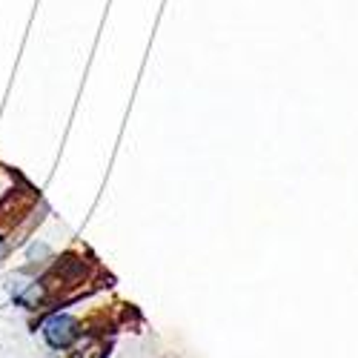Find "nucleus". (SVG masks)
<instances>
[{
	"mask_svg": "<svg viewBox=\"0 0 358 358\" xmlns=\"http://www.w3.org/2000/svg\"><path fill=\"white\" fill-rule=\"evenodd\" d=\"M3 238H6V235H3V232H0V244H3Z\"/></svg>",
	"mask_w": 358,
	"mask_h": 358,
	"instance_id": "obj_3",
	"label": "nucleus"
},
{
	"mask_svg": "<svg viewBox=\"0 0 358 358\" xmlns=\"http://www.w3.org/2000/svg\"><path fill=\"white\" fill-rule=\"evenodd\" d=\"M69 358H103V338L98 336H80L69 350Z\"/></svg>",
	"mask_w": 358,
	"mask_h": 358,
	"instance_id": "obj_2",
	"label": "nucleus"
},
{
	"mask_svg": "<svg viewBox=\"0 0 358 358\" xmlns=\"http://www.w3.org/2000/svg\"><path fill=\"white\" fill-rule=\"evenodd\" d=\"M41 333H43V341H46L52 350H57V352L72 350L75 341L83 336L80 321H78L75 315H69V313H55V315H49V318L41 324Z\"/></svg>",
	"mask_w": 358,
	"mask_h": 358,
	"instance_id": "obj_1",
	"label": "nucleus"
}]
</instances>
